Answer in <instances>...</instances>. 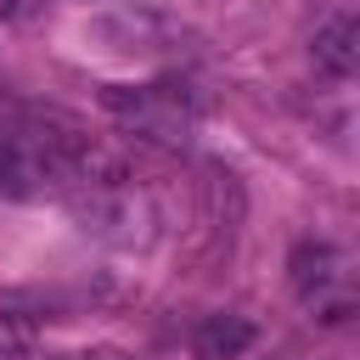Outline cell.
I'll use <instances>...</instances> for the list:
<instances>
[{"label": "cell", "mask_w": 360, "mask_h": 360, "mask_svg": "<svg viewBox=\"0 0 360 360\" xmlns=\"http://www.w3.org/2000/svg\"><path fill=\"white\" fill-rule=\"evenodd\" d=\"M62 202L79 219V231H90L107 248H146L152 242L158 208L146 202V191H135V180H118V186H73Z\"/></svg>", "instance_id": "6da1fadb"}, {"label": "cell", "mask_w": 360, "mask_h": 360, "mask_svg": "<svg viewBox=\"0 0 360 360\" xmlns=\"http://www.w3.org/2000/svg\"><path fill=\"white\" fill-rule=\"evenodd\" d=\"M101 107L141 141L186 146L191 135V101L174 84H101Z\"/></svg>", "instance_id": "7a4b0ae2"}, {"label": "cell", "mask_w": 360, "mask_h": 360, "mask_svg": "<svg viewBox=\"0 0 360 360\" xmlns=\"http://www.w3.org/2000/svg\"><path fill=\"white\" fill-rule=\"evenodd\" d=\"M248 214V197H242V174L225 169V163H202V180H197V248L202 253H225L236 225Z\"/></svg>", "instance_id": "3957f363"}, {"label": "cell", "mask_w": 360, "mask_h": 360, "mask_svg": "<svg viewBox=\"0 0 360 360\" xmlns=\"http://www.w3.org/2000/svg\"><path fill=\"white\" fill-rule=\"evenodd\" d=\"M338 248L332 242H298L292 248V259H287V281H292V292L304 298V304H315L321 292H332L338 287Z\"/></svg>", "instance_id": "277c9868"}, {"label": "cell", "mask_w": 360, "mask_h": 360, "mask_svg": "<svg viewBox=\"0 0 360 360\" xmlns=\"http://www.w3.org/2000/svg\"><path fill=\"white\" fill-rule=\"evenodd\" d=\"M309 56H315V68H321V73L349 79V73L360 68V22H354V17H332V22H321V28H315Z\"/></svg>", "instance_id": "5b68a950"}, {"label": "cell", "mask_w": 360, "mask_h": 360, "mask_svg": "<svg viewBox=\"0 0 360 360\" xmlns=\"http://www.w3.org/2000/svg\"><path fill=\"white\" fill-rule=\"evenodd\" d=\"M191 343H197V360H236L253 343V321L248 315H208Z\"/></svg>", "instance_id": "8992f818"}, {"label": "cell", "mask_w": 360, "mask_h": 360, "mask_svg": "<svg viewBox=\"0 0 360 360\" xmlns=\"http://www.w3.org/2000/svg\"><path fill=\"white\" fill-rule=\"evenodd\" d=\"M22 107H28V101H22V96L11 90V84H0V135H6V129H17V118H22Z\"/></svg>", "instance_id": "52a82bcc"}, {"label": "cell", "mask_w": 360, "mask_h": 360, "mask_svg": "<svg viewBox=\"0 0 360 360\" xmlns=\"http://www.w3.org/2000/svg\"><path fill=\"white\" fill-rule=\"evenodd\" d=\"M17 6H22V0H0V17H17Z\"/></svg>", "instance_id": "ba28073f"}, {"label": "cell", "mask_w": 360, "mask_h": 360, "mask_svg": "<svg viewBox=\"0 0 360 360\" xmlns=\"http://www.w3.org/2000/svg\"><path fill=\"white\" fill-rule=\"evenodd\" d=\"M56 360H79V354H56Z\"/></svg>", "instance_id": "9c48e42d"}, {"label": "cell", "mask_w": 360, "mask_h": 360, "mask_svg": "<svg viewBox=\"0 0 360 360\" xmlns=\"http://www.w3.org/2000/svg\"><path fill=\"white\" fill-rule=\"evenodd\" d=\"M112 360H118V354H112Z\"/></svg>", "instance_id": "30bf717a"}]
</instances>
